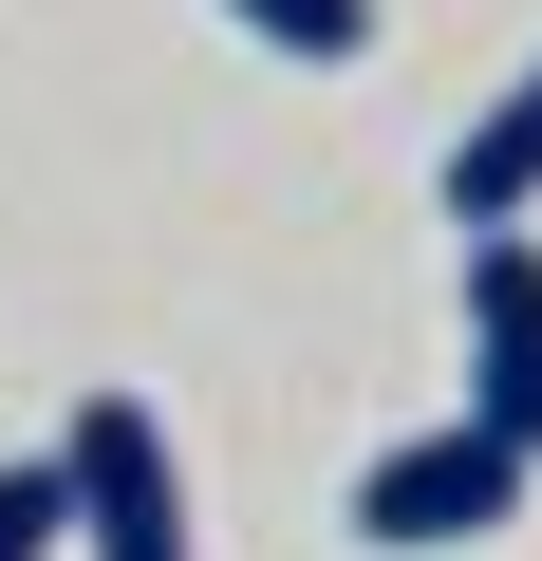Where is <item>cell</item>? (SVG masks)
Returning a JSON list of instances; mask_svg holds the SVG:
<instances>
[{
	"instance_id": "cell-1",
	"label": "cell",
	"mask_w": 542,
	"mask_h": 561,
	"mask_svg": "<svg viewBox=\"0 0 542 561\" xmlns=\"http://www.w3.org/2000/svg\"><path fill=\"white\" fill-rule=\"evenodd\" d=\"M523 431H486V412H449V431H412V449H374L356 468V542L374 561H449V542H486V524H523Z\"/></svg>"
},
{
	"instance_id": "cell-2",
	"label": "cell",
	"mask_w": 542,
	"mask_h": 561,
	"mask_svg": "<svg viewBox=\"0 0 542 561\" xmlns=\"http://www.w3.org/2000/svg\"><path fill=\"white\" fill-rule=\"evenodd\" d=\"M57 505H76V561H206L150 393H76V431H57Z\"/></svg>"
},
{
	"instance_id": "cell-3",
	"label": "cell",
	"mask_w": 542,
	"mask_h": 561,
	"mask_svg": "<svg viewBox=\"0 0 542 561\" xmlns=\"http://www.w3.org/2000/svg\"><path fill=\"white\" fill-rule=\"evenodd\" d=\"M468 412L542 449V243L523 225H468Z\"/></svg>"
},
{
	"instance_id": "cell-4",
	"label": "cell",
	"mask_w": 542,
	"mask_h": 561,
	"mask_svg": "<svg viewBox=\"0 0 542 561\" xmlns=\"http://www.w3.org/2000/svg\"><path fill=\"white\" fill-rule=\"evenodd\" d=\"M523 206H542V57H523V76H505V113L449 150V225H523Z\"/></svg>"
},
{
	"instance_id": "cell-5",
	"label": "cell",
	"mask_w": 542,
	"mask_h": 561,
	"mask_svg": "<svg viewBox=\"0 0 542 561\" xmlns=\"http://www.w3.org/2000/svg\"><path fill=\"white\" fill-rule=\"evenodd\" d=\"M262 57H374V0H224Z\"/></svg>"
},
{
	"instance_id": "cell-6",
	"label": "cell",
	"mask_w": 542,
	"mask_h": 561,
	"mask_svg": "<svg viewBox=\"0 0 542 561\" xmlns=\"http://www.w3.org/2000/svg\"><path fill=\"white\" fill-rule=\"evenodd\" d=\"M57 542H76V505H57V449H38V468H0V561H57Z\"/></svg>"
}]
</instances>
